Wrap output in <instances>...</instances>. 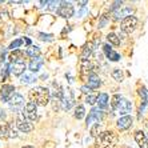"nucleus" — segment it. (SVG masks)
I'll list each match as a JSON object with an SVG mask.
<instances>
[{
	"label": "nucleus",
	"instance_id": "1",
	"mask_svg": "<svg viewBox=\"0 0 148 148\" xmlns=\"http://www.w3.org/2000/svg\"><path fill=\"white\" fill-rule=\"evenodd\" d=\"M29 99H31V103L44 107L49 103L51 95H49V91L44 87H36L29 91Z\"/></svg>",
	"mask_w": 148,
	"mask_h": 148
},
{
	"label": "nucleus",
	"instance_id": "2",
	"mask_svg": "<svg viewBox=\"0 0 148 148\" xmlns=\"http://www.w3.org/2000/svg\"><path fill=\"white\" fill-rule=\"evenodd\" d=\"M117 143V135L112 131H106L97 136L96 148H112Z\"/></svg>",
	"mask_w": 148,
	"mask_h": 148
},
{
	"label": "nucleus",
	"instance_id": "3",
	"mask_svg": "<svg viewBox=\"0 0 148 148\" xmlns=\"http://www.w3.org/2000/svg\"><path fill=\"white\" fill-rule=\"evenodd\" d=\"M16 127L19 128V131L27 134V132H31L32 130H34V124L24 116V114L19 112L17 117H16Z\"/></svg>",
	"mask_w": 148,
	"mask_h": 148
},
{
	"label": "nucleus",
	"instance_id": "4",
	"mask_svg": "<svg viewBox=\"0 0 148 148\" xmlns=\"http://www.w3.org/2000/svg\"><path fill=\"white\" fill-rule=\"evenodd\" d=\"M136 25H138V19L135 16L124 17L123 21H121V31L125 32V34H131L135 31Z\"/></svg>",
	"mask_w": 148,
	"mask_h": 148
},
{
	"label": "nucleus",
	"instance_id": "5",
	"mask_svg": "<svg viewBox=\"0 0 148 148\" xmlns=\"http://www.w3.org/2000/svg\"><path fill=\"white\" fill-rule=\"evenodd\" d=\"M25 67H27V66H25L24 59H21V60H17V62L10 63V66H8V69H10V71L14 73V75L21 76L23 73H24V71H25Z\"/></svg>",
	"mask_w": 148,
	"mask_h": 148
},
{
	"label": "nucleus",
	"instance_id": "6",
	"mask_svg": "<svg viewBox=\"0 0 148 148\" xmlns=\"http://www.w3.org/2000/svg\"><path fill=\"white\" fill-rule=\"evenodd\" d=\"M8 103H10L11 110L19 112V111L23 108V106H24V97L21 96L20 93H14V95L11 96V99L8 100Z\"/></svg>",
	"mask_w": 148,
	"mask_h": 148
},
{
	"label": "nucleus",
	"instance_id": "7",
	"mask_svg": "<svg viewBox=\"0 0 148 148\" xmlns=\"http://www.w3.org/2000/svg\"><path fill=\"white\" fill-rule=\"evenodd\" d=\"M73 12H75V10H73L72 4L66 3V1H63L62 5L58 8V15L64 17V19H69L71 16H73Z\"/></svg>",
	"mask_w": 148,
	"mask_h": 148
},
{
	"label": "nucleus",
	"instance_id": "8",
	"mask_svg": "<svg viewBox=\"0 0 148 148\" xmlns=\"http://www.w3.org/2000/svg\"><path fill=\"white\" fill-rule=\"evenodd\" d=\"M131 108H132L131 103H130L127 99H123V97H121V99L119 100V103H117V106H116V108H115V110H116L120 115L127 116V114H130V112H131Z\"/></svg>",
	"mask_w": 148,
	"mask_h": 148
},
{
	"label": "nucleus",
	"instance_id": "9",
	"mask_svg": "<svg viewBox=\"0 0 148 148\" xmlns=\"http://www.w3.org/2000/svg\"><path fill=\"white\" fill-rule=\"evenodd\" d=\"M24 116L27 117L31 123L38 119V108H36V104L31 103V101L25 104V115Z\"/></svg>",
	"mask_w": 148,
	"mask_h": 148
},
{
	"label": "nucleus",
	"instance_id": "10",
	"mask_svg": "<svg viewBox=\"0 0 148 148\" xmlns=\"http://www.w3.org/2000/svg\"><path fill=\"white\" fill-rule=\"evenodd\" d=\"M14 91H15V87L11 86V84H4L1 91H0V96H1V100L3 101H8L11 99V96L14 95Z\"/></svg>",
	"mask_w": 148,
	"mask_h": 148
},
{
	"label": "nucleus",
	"instance_id": "11",
	"mask_svg": "<svg viewBox=\"0 0 148 148\" xmlns=\"http://www.w3.org/2000/svg\"><path fill=\"white\" fill-rule=\"evenodd\" d=\"M117 128L119 130H121V131H124V130H128V128L132 125V117L131 116H121L119 120H117Z\"/></svg>",
	"mask_w": 148,
	"mask_h": 148
},
{
	"label": "nucleus",
	"instance_id": "12",
	"mask_svg": "<svg viewBox=\"0 0 148 148\" xmlns=\"http://www.w3.org/2000/svg\"><path fill=\"white\" fill-rule=\"evenodd\" d=\"M101 116H103L101 111L97 110V108H93V110H91L90 115L87 117V124H92L93 121H99L101 119Z\"/></svg>",
	"mask_w": 148,
	"mask_h": 148
},
{
	"label": "nucleus",
	"instance_id": "13",
	"mask_svg": "<svg viewBox=\"0 0 148 148\" xmlns=\"http://www.w3.org/2000/svg\"><path fill=\"white\" fill-rule=\"evenodd\" d=\"M135 140H136V143L139 144L140 148H148V140L141 131H138L135 134Z\"/></svg>",
	"mask_w": 148,
	"mask_h": 148
},
{
	"label": "nucleus",
	"instance_id": "14",
	"mask_svg": "<svg viewBox=\"0 0 148 148\" xmlns=\"http://www.w3.org/2000/svg\"><path fill=\"white\" fill-rule=\"evenodd\" d=\"M104 52H106V55H107L108 59H111L112 62H117V60H120V56H119V53H116V52L114 51V49L111 48L110 45H104Z\"/></svg>",
	"mask_w": 148,
	"mask_h": 148
},
{
	"label": "nucleus",
	"instance_id": "15",
	"mask_svg": "<svg viewBox=\"0 0 148 148\" xmlns=\"http://www.w3.org/2000/svg\"><path fill=\"white\" fill-rule=\"evenodd\" d=\"M41 64H43V60H41V58H34L31 60V63H29V71L31 72H38L39 69H40Z\"/></svg>",
	"mask_w": 148,
	"mask_h": 148
},
{
	"label": "nucleus",
	"instance_id": "16",
	"mask_svg": "<svg viewBox=\"0 0 148 148\" xmlns=\"http://www.w3.org/2000/svg\"><path fill=\"white\" fill-rule=\"evenodd\" d=\"M99 86H100V79L96 75L92 73V75L88 76V88L95 90V88H99Z\"/></svg>",
	"mask_w": 148,
	"mask_h": 148
},
{
	"label": "nucleus",
	"instance_id": "17",
	"mask_svg": "<svg viewBox=\"0 0 148 148\" xmlns=\"http://www.w3.org/2000/svg\"><path fill=\"white\" fill-rule=\"evenodd\" d=\"M21 59H24V53L20 51V49H15V51L11 52L10 55V62H17V60H21Z\"/></svg>",
	"mask_w": 148,
	"mask_h": 148
},
{
	"label": "nucleus",
	"instance_id": "18",
	"mask_svg": "<svg viewBox=\"0 0 148 148\" xmlns=\"http://www.w3.org/2000/svg\"><path fill=\"white\" fill-rule=\"evenodd\" d=\"M96 103L99 104L100 108H106L108 104V95L107 93H100L96 99Z\"/></svg>",
	"mask_w": 148,
	"mask_h": 148
},
{
	"label": "nucleus",
	"instance_id": "19",
	"mask_svg": "<svg viewBox=\"0 0 148 148\" xmlns=\"http://www.w3.org/2000/svg\"><path fill=\"white\" fill-rule=\"evenodd\" d=\"M25 53H27L28 56H31L32 59H34V58H39V55H40V48H39V47H36V45H31V47H28V48H27Z\"/></svg>",
	"mask_w": 148,
	"mask_h": 148
},
{
	"label": "nucleus",
	"instance_id": "20",
	"mask_svg": "<svg viewBox=\"0 0 148 148\" xmlns=\"http://www.w3.org/2000/svg\"><path fill=\"white\" fill-rule=\"evenodd\" d=\"M92 51H93V44H92V43H88V44H86V45H84V48H83L82 58L83 59L90 58V55L92 53Z\"/></svg>",
	"mask_w": 148,
	"mask_h": 148
},
{
	"label": "nucleus",
	"instance_id": "21",
	"mask_svg": "<svg viewBox=\"0 0 148 148\" xmlns=\"http://www.w3.org/2000/svg\"><path fill=\"white\" fill-rule=\"evenodd\" d=\"M82 73L83 75H87V73L91 71V63L88 59H82Z\"/></svg>",
	"mask_w": 148,
	"mask_h": 148
},
{
	"label": "nucleus",
	"instance_id": "22",
	"mask_svg": "<svg viewBox=\"0 0 148 148\" xmlns=\"http://www.w3.org/2000/svg\"><path fill=\"white\" fill-rule=\"evenodd\" d=\"M21 83H25V84H28V83H34L35 80H36V77H35L32 73H28V72H24L23 75H21Z\"/></svg>",
	"mask_w": 148,
	"mask_h": 148
},
{
	"label": "nucleus",
	"instance_id": "23",
	"mask_svg": "<svg viewBox=\"0 0 148 148\" xmlns=\"http://www.w3.org/2000/svg\"><path fill=\"white\" fill-rule=\"evenodd\" d=\"M107 40L110 41L111 44H114V45L120 44V39H119V36H117L116 34H108L107 35Z\"/></svg>",
	"mask_w": 148,
	"mask_h": 148
},
{
	"label": "nucleus",
	"instance_id": "24",
	"mask_svg": "<svg viewBox=\"0 0 148 148\" xmlns=\"http://www.w3.org/2000/svg\"><path fill=\"white\" fill-rule=\"evenodd\" d=\"M84 116H86V110H84V107H83V106H77L75 110V117L77 120H80V119H83Z\"/></svg>",
	"mask_w": 148,
	"mask_h": 148
},
{
	"label": "nucleus",
	"instance_id": "25",
	"mask_svg": "<svg viewBox=\"0 0 148 148\" xmlns=\"http://www.w3.org/2000/svg\"><path fill=\"white\" fill-rule=\"evenodd\" d=\"M72 104H73V101H72V99H71V97H69V99H66V97H64V99H62V108L64 111L69 110Z\"/></svg>",
	"mask_w": 148,
	"mask_h": 148
},
{
	"label": "nucleus",
	"instance_id": "26",
	"mask_svg": "<svg viewBox=\"0 0 148 148\" xmlns=\"http://www.w3.org/2000/svg\"><path fill=\"white\" fill-rule=\"evenodd\" d=\"M101 134V127H100V124H95L92 128H91V135H92L93 138H97L99 135Z\"/></svg>",
	"mask_w": 148,
	"mask_h": 148
},
{
	"label": "nucleus",
	"instance_id": "27",
	"mask_svg": "<svg viewBox=\"0 0 148 148\" xmlns=\"http://www.w3.org/2000/svg\"><path fill=\"white\" fill-rule=\"evenodd\" d=\"M112 77H114L115 80H117V82H121V80H123V72H121V69L115 68L114 71H112Z\"/></svg>",
	"mask_w": 148,
	"mask_h": 148
},
{
	"label": "nucleus",
	"instance_id": "28",
	"mask_svg": "<svg viewBox=\"0 0 148 148\" xmlns=\"http://www.w3.org/2000/svg\"><path fill=\"white\" fill-rule=\"evenodd\" d=\"M131 14H132V10L131 8H124L123 11H119V12H116V17H123V16H125V17H128V16H131Z\"/></svg>",
	"mask_w": 148,
	"mask_h": 148
},
{
	"label": "nucleus",
	"instance_id": "29",
	"mask_svg": "<svg viewBox=\"0 0 148 148\" xmlns=\"http://www.w3.org/2000/svg\"><path fill=\"white\" fill-rule=\"evenodd\" d=\"M23 44V39H16L15 41H12L10 44V49H12V51H15V49H17L20 45Z\"/></svg>",
	"mask_w": 148,
	"mask_h": 148
},
{
	"label": "nucleus",
	"instance_id": "30",
	"mask_svg": "<svg viewBox=\"0 0 148 148\" xmlns=\"http://www.w3.org/2000/svg\"><path fill=\"white\" fill-rule=\"evenodd\" d=\"M96 99H97V96H93V95H90V96H87L86 101H87L88 104H91V106H93V104L96 103Z\"/></svg>",
	"mask_w": 148,
	"mask_h": 148
},
{
	"label": "nucleus",
	"instance_id": "31",
	"mask_svg": "<svg viewBox=\"0 0 148 148\" xmlns=\"http://www.w3.org/2000/svg\"><path fill=\"white\" fill-rule=\"evenodd\" d=\"M120 99L121 97L119 96V95H114V97H112V107L116 108V106H117V103H119V100Z\"/></svg>",
	"mask_w": 148,
	"mask_h": 148
},
{
	"label": "nucleus",
	"instance_id": "32",
	"mask_svg": "<svg viewBox=\"0 0 148 148\" xmlns=\"http://www.w3.org/2000/svg\"><path fill=\"white\" fill-rule=\"evenodd\" d=\"M51 35H44V34H40V39L41 40H51Z\"/></svg>",
	"mask_w": 148,
	"mask_h": 148
},
{
	"label": "nucleus",
	"instance_id": "33",
	"mask_svg": "<svg viewBox=\"0 0 148 148\" xmlns=\"http://www.w3.org/2000/svg\"><path fill=\"white\" fill-rule=\"evenodd\" d=\"M82 91H83V92H84V93H90L92 90H91V88H88V87H86V86H84V87H82Z\"/></svg>",
	"mask_w": 148,
	"mask_h": 148
},
{
	"label": "nucleus",
	"instance_id": "34",
	"mask_svg": "<svg viewBox=\"0 0 148 148\" xmlns=\"http://www.w3.org/2000/svg\"><path fill=\"white\" fill-rule=\"evenodd\" d=\"M24 148H34V147H31V145H27V147H24Z\"/></svg>",
	"mask_w": 148,
	"mask_h": 148
},
{
	"label": "nucleus",
	"instance_id": "35",
	"mask_svg": "<svg viewBox=\"0 0 148 148\" xmlns=\"http://www.w3.org/2000/svg\"><path fill=\"white\" fill-rule=\"evenodd\" d=\"M123 148H131V147H123Z\"/></svg>",
	"mask_w": 148,
	"mask_h": 148
}]
</instances>
